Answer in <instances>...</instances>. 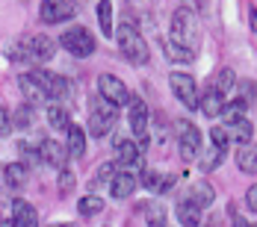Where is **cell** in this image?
Here are the masks:
<instances>
[{
  "label": "cell",
  "mask_w": 257,
  "mask_h": 227,
  "mask_svg": "<svg viewBox=\"0 0 257 227\" xmlns=\"http://www.w3.org/2000/svg\"><path fill=\"white\" fill-rule=\"evenodd\" d=\"M172 42L186 48V51H198V42H201V30H198V15L189 9V6H180L172 15Z\"/></svg>",
  "instance_id": "obj_1"
},
{
  "label": "cell",
  "mask_w": 257,
  "mask_h": 227,
  "mask_svg": "<svg viewBox=\"0 0 257 227\" xmlns=\"http://www.w3.org/2000/svg\"><path fill=\"white\" fill-rule=\"evenodd\" d=\"M115 42H118V48H121L127 62H133V65H148L151 51H148V42L139 36V30H133L130 24L115 27Z\"/></svg>",
  "instance_id": "obj_2"
},
{
  "label": "cell",
  "mask_w": 257,
  "mask_h": 227,
  "mask_svg": "<svg viewBox=\"0 0 257 227\" xmlns=\"http://www.w3.org/2000/svg\"><path fill=\"white\" fill-rule=\"evenodd\" d=\"M115 121H118V106H112V103H106L101 98V101L95 103L92 115H89V133L101 139V136H106L115 127Z\"/></svg>",
  "instance_id": "obj_3"
},
{
  "label": "cell",
  "mask_w": 257,
  "mask_h": 227,
  "mask_svg": "<svg viewBox=\"0 0 257 227\" xmlns=\"http://www.w3.org/2000/svg\"><path fill=\"white\" fill-rule=\"evenodd\" d=\"M59 45L68 53H74V56H92L95 53V36L89 30H83V27H71V30H65L59 36Z\"/></svg>",
  "instance_id": "obj_4"
},
{
  "label": "cell",
  "mask_w": 257,
  "mask_h": 227,
  "mask_svg": "<svg viewBox=\"0 0 257 227\" xmlns=\"http://www.w3.org/2000/svg\"><path fill=\"white\" fill-rule=\"evenodd\" d=\"M169 86H172L175 98H178L186 109H198V86H195V80L189 74L172 71V74H169Z\"/></svg>",
  "instance_id": "obj_5"
},
{
  "label": "cell",
  "mask_w": 257,
  "mask_h": 227,
  "mask_svg": "<svg viewBox=\"0 0 257 227\" xmlns=\"http://www.w3.org/2000/svg\"><path fill=\"white\" fill-rule=\"evenodd\" d=\"M98 92H101V98L106 103H112V106H124L130 101V89L124 86V80L115 74H101L98 77Z\"/></svg>",
  "instance_id": "obj_6"
},
{
  "label": "cell",
  "mask_w": 257,
  "mask_h": 227,
  "mask_svg": "<svg viewBox=\"0 0 257 227\" xmlns=\"http://www.w3.org/2000/svg\"><path fill=\"white\" fill-rule=\"evenodd\" d=\"M178 148H180V156L189 162L195 159L198 151H201V130L192 124V121H178Z\"/></svg>",
  "instance_id": "obj_7"
},
{
  "label": "cell",
  "mask_w": 257,
  "mask_h": 227,
  "mask_svg": "<svg viewBox=\"0 0 257 227\" xmlns=\"http://www.w3.org/2000/svg\"><path fill=\"white\" fill-rule=\"evenodd\" d=\"M77 15L74 0H42V21L45 24H62Z\"/></svg>",
  "instance_id": "obj_8"
},
{
  "label": "cell",
  "mask_w": 257,
  "mask_h": 227,
  "mask_svg": "<svg viewBox=\"0 0 257 227\" xmlns=\"http://www.w3.org/2000/svg\"><path fill=\"white\" fill-rule=\"evenodd\" d=\"M36 83L42 86V92H45V98H53V101H59V98H68L71 95V83L65 80L62 74H51V71H36Z\"/></svg>",
  "instance_id": "obj_9"
},
{
  "label": "cell",
  "mask_w": 257,
  "mask_h": 227,
  "mask_svg": "<svg viewBox=\"0 0 257 227\" xmlns=\"http://www.w3.org/2000/svg\"><path fill=\"white\" fill-rule=\"evenodd\" d=\"M130 112H127V121H130V130L136 133V139H145L148 133V103L142 101V98H133L130 95Z\"/></svg>",
  "instance_id": "obj_10"
},
{
  "label": "cell",
  "mask_w": 257,
  "mask_h": 227,
  "mask_svg": "<svg viewBox=\"0 0 257 227\" xmlns=\"http://www.w3.org/2000/svg\"><path fill=\"white\" fill-rule=\"evenodd\" d=\"M24 45L30 51V59H36V62H51L53 53H56V42L51 36H33V39H27Z\"/></svg>",
  "instance_id": "obj_11"
},
{
  "label": "cell",
  "mask_w": 257,
  "mask_h": 227,
  "mask_svg": "<svg viewBox=\"0 0 257 227\" xmlns=\"http://www.w3.org/2000/svg\"><path fill=\"white\" fill-rule=\"evenodd\" d=\"M39 159H45L53 168H65L68 151H65V145H59V142H53V139H45V142L39 145Z\"/></svg>",
  "instance_id": "obj_12"
},
{
  "label": "cell",
  "mask_w": 257,
  "mask_h": 227,
  "mask_svg": "<svg viewBox=\"0 0 257 227\" xmlns=\"http://www.w3.org/2000/svg\"><path fill=\"white\" fill-rule=\"evenodd\" d=\"M136 186H139V177L136 174H130V171H118V174L109 180V195L118 198V201H124V198H130V195L136 192Z\"/></svg>",
  "instance_id": "obj_13"
},
{
  "label": "cell",
  "mask_w": 257,
  "mask_h": 227,
  "mask_svg": "<svg viewBox=\"0 0 257 227\" xmlns=\"http://www.w3.org/2000/svg\"><path fill=\"white\" fill-rule=\"evenodd\" d=\"M115 165H136V171L142 168V151L136 148V142H130V139L115 142Z\"/></svg>",
  "instance_id": "obj_14"
},
{
  "label": "cell",
  "mask_w": 257,
  "mask_h": 227,
  "mask_svg": "<svg viewBox=\"0 0 257 227\" xmlns=\"http://www.w3.org/2000/svg\"><path fill=\"white\" fill-rule=\"evenodd\" d=\"M65 151H68V156H74V159H80L86 153V130L83 127L71 124L65 130Z\"/></svg>",
  "instance_id": "obj_15"
},
{
  "label": "cell",
  "mask_w": 257,
  "mask_h": 227,
  "mask_svg": "<svg viewBox=\"0 0 257 227\" xmlns=\"http://www.w3.org/2000/svg\"><path fill=\"white\" fill-rule=\"evenodd\" d=\"M213 198H216V189L207 183V180H198V183H192L189 186V195H186V201H192L198 209H204V206H210L213 203Z\"/></svg>",
  "instance_id": "obj_16"
},
{
  "label": "cell",
  "mask_w": 257,
  "mask_h": 227,
  "mask_svg": "<svg viewBox=\"0 0 257 227\" xmlns=\"http://www.w3.org/2000/svg\"><path fill=\"white\" fill-rule=\"evenodd\" d=\"M12 221H15L18 227H36L39 224V212L33 209V203L12 201Z\"/></svg>",
  "instance_id": "obj_17"
},
{
  "label": "cell",
  "mask_w": 257,
  "mask_h": 227,
  "mask_svg": "<svg viewBox=\"0 0 257 227\" xmlns=\"http://www.w3.org/2000/svg\"><path fill=\"white\" fill-rule=\"evenodd\" d=\"M228 136H231L233 142H239V145H251V139H254V124L248 121V118H236V121H228Z\"/></svg>",
  "instance_id": "obj_18"
},
{
  "label": "cell",
  "mask_w": 257,
  "mask_h": 227,
  "mask_svg": "<svg viewBox=\"0 0 257 227\" xmlns=\"http://www.w3.org/2000/svg\"><path fill=\"white\" fill-rule=\"evenodd\" d=\"M198 109L204 112L207 118H216V115H222V109H225V98H222L216 89H207L204 98H198Z\"/></svg>",
  "instance_id": "obj_19"
},
{
  "label": "cell",
  "mask_w": 257,
  "mask_h": 227,
  "mask_svg": "<svg viewBox=\"0 0 257 227\" xmlns=\"http://www.w3.org/2000/svg\"><path fill=\"white\" fill-rule=\"evenodd\" d=\"M175 212H178V221L183 227H198V224H201V209H198L192 201H186V198H180V201H178Z\"/></svg>",
  "instance_id": "obj_20"
},
{
  "label": "cell",
  "mask_w": 257,
  "mask_h": 227,
  "mask_svg": "<svg viewBox=\"0 0 257 227\" xmlns=\"http://www.w3.org/2000/svg\"><path fill=\"white\" fill-rule=\"evenodd\" d=\"M18 86H21V95H24V101L33 106V103H42V101H48L45 98V92H42V86L36 83V77L33 74H21L18 77Z\"/></svg>",
  "instance_id": "obj_21"
},
{
  "label": "cell",
  "mask_w": 257,
  "mask_h": 227,
  "mask_svg": "<svg viewBox=\"0 0 257 227\" xmlns=\"http://www.w3.org/2000/svg\"><path fill=\"white\" fill-rule=\"evenodd\" d=\"M175 180H178V177H172V174L160 177L157 171H145L139 183H142L145 189H151V192H166V189H172V186H175Z\"/></svg>",
  "instance_id": "obj_22"
},
{
  "label": "cell",
  "mask_w": 257,
  "mask_h": 227,
  "mask_svg": "<svg viewBox=\"0 0 257 227\" xmlns=\"http://www.w3.org/2000/svg\"><path fill=\"white\" fill-rule=\"evenodd\" d=\"M3 177H6V186L21 189V186L27 183V165L24 162H9V165L3 168Z\"/></svg>",
  "instance_id": "obj_23"
},
{
  "label": "cell",
  "mask_w": 257,
  "mask_h": 227,
  "mask_svg": "<svg viewBox=\"0 0 257 227\" xmlns=\"http://www.w3.org/2000/svg\"><path fill=\"white\" fill-rule=\"evenodd\" d=\"M160 45H163V51H166V56H169L172 62H192V59H195V53L186 51V48H180V45H175L172 39H163Z\"/></svg>",
  "instance_id": "obj_24"
},
{
  "label": "cell",
  "mask_w": 257,
  "mask_h": 227,
  "mask_svg": "<svg viewBox=\"0 0 257 227\" xmlns=\"http://www.w3.org/2000/svg\"><path fill=\"white\" fill-rule=\"evenodd\" d=\"M142 212H145L148 227H169V224H166V209H163V203L148 201L145 206H142Z\"/></svg>",
  "instance_id": "obj_25"
},
{
  "label": "cell",
  "mask_w": 257,
  "mask_h": 227,
  "mask_svg": "<svg viewBox=\"0 0 257 227\" xmlns=\"http://www.w3.org/2000/svg\"><path fill=\"white\" fill-rule=\"evenodd\" d=\"M236 165H239V171H245V174H254L257 168V153L251 145H242L239 153H236Z\"/></svg>",
  "instance_id": "obj_26"
},
{
  "label": "cell",
  "mask_w": 257,
  "mask_h": 227,
  "mask_svg": "<svg viewBox=\"0 0 257 227\" xmlns=\"http://www.w3.org/2000/svg\"><path fill=\"white\" fill-rule=\"evenodd\" d=\"M98 21H101L103 36L112 39V33H115V27H112V0H101L98 3Z\"/></svg>",
  "instance_id": "obj_27"
},
{
  "label": "cell",
  "mask_w": 257,
  "mask_h": 227,
  "mask_svg": "<svg viewBox=\"0 0 257 227\" xmlns=\"http://www.w3.org/2000/svg\"><path fill=\"white\" fill-rule=\"evenodd\" d=\"M103 209V201L98 198V195H83L77 203V212L83 215V218H92V215H98Z\"/></svg>",
  "instance_id": "obj_28"
},
{
  "label": "cell",
  "mask_w": 257,
  "mask_h": 227,
  "mask_svg": "<svg viewBox=\"0 0 257 227\" xmlns=\"http://www.w3.org/2000/svg\"><path fill=\"white\" fill-rule=\"evenodd\" d=\"M48 121H51L56 130H68V127H71V115H68V109H65V106L53 103L51 109H48Z\"/></svg>",
  "instance_id": "obj_29"
},
{
  "label": "cell",
  "mask_w": 257,
  "mask_h": 227,
  "mask_svg": "<svg viewBox=\"0 0 257 227\" xmlns=\"http://www.w3.org/2000/svg\"><path fill=\"white\" fill-rule=\"evenodd\" d=\"M233 83H236V74H233L231 68H222V71L216 74V80H213V89H216V92L225 98V95L233 89Z\"/></svg>",
  "instance_id": "obj_30"
},
{
  "label": "cell",
  "mask_w": 257,
  "mask_h": 227,
  "mask_svg": "<svg viewBox=\"0 0 257 227\" xmlns=\"http://www.w3.org/2000/svg\"><path fill=\"white\" fill-rule=\"evenodd\" d=\"M118 174V165L115 162H103L101 168L95 171V180H92V186H109V180Z\"/></svg>",
  "instance_id": "obj_31"
},
{
  "label": "cell",
  "mask_w": 257,
  "mask_h": 227,
  "mask_svg": "<svg viewBox=\"0 0 257 227\" xmlns=\"http://www.w3.org/2000/svg\"><path fill=\"white\" fill-rule=\"evenodd\" d=\"M245 106H248V103L242 101V98H236V101L225 103V109H222L225 121H236V118H245Z\"/></svg>",
  "instance_id": "obj_32"
},
{
  "label": "cell",
  "mask_w": 257,
  "mask_h": 227,
  "mask_svg": "<svg viewBox=\"0 0 257 227\" xmlns=\"http://www.w3.org/2000/svg\"><path fill=\"white\" fill-rule=\"evenodd\" d=\"M210 142H213V148H219V151H228V148H231V136H228L225 127H213V130H210Z\"/></svg>",
  "instance_id": "obj_33"
},
{
  "label": "cell",
  "mask_w": 257,
  "mask_h": 227,
  "mask_svg": "<svg viewBox=\"0 0 257 227\" xmlns=\"http://www.w3.org/2000/svg\"><path fill=\"white\" fill-rule=\"evenodd\" d=\"M74 186H77L74 171H71V168H62V171H59V195H71Z\"/></svg>",
  "instance_id": "obj_34"
},
{
  "label": "cell",
  "mask_w": 257,
  "mask_h": 227,
  "mask_svg": "<svg viewBox=\"0 0 257 227\" xmlns=\"http://www.w3.org/2000/svg\"><path fill=\"white\" fill-rule=\"evenodd\" d=\"M222 153H225V151H219V148H210V151H207V156L201 159V171H213V168L222 162Z\"/></svg>",
  "instance_id": "obj_35"
},
{
  "label": "cell",
  "mask_w": 257,
  "mask_h": 227,
  "mask_svg": "<svg viewBox=\"0 0 257 227\" xmlns=\"http://www.w3.org/2000/svg\"><path fill=\"white\" fill-rule=\"evenodd\" d=\"M30 121H33V115H30V103L18 106V112H15V124H18V127H27Z\"/></svg>",
  "instance_id": "obj_36"
},
{
  "label": "cell",
  "mask_w": 257,
  "mask_h": 227,
  "mask_svg": "<svg viewBox=\"0 0 257 227\" xmlns=\"http://www.w3.org/2000/svg\"><path fill=\"white\" fill-rule=\"evenodd\" d=\"M9 130H12V121H9V112L0 106V136H9Z\"/></svg>",
  "instance_id": "obj_37"
},
{
  "label": "cell",
  "mask_w": 257,
  "mask_h": 227,
  "mask_svg": "<svg viewBox=\"0 0 257 227\" xmlns=\"http://www.w3.org/2000/svg\"><path fill=\"white\" fill-rule=\"evenodd\" d=\"M245 203H248V209H257V186H248V192H245Z\"/></svg>",
  "instance_id": "obj_38"
},
{
  "label": "cell",
  "mask_w": 257,
  "mask_h": 227,
  "mask_svg": "<svg viewBox=\"0 0 257 227\" xmlns=\"http://www.w3.org/2000/svg\"><path fill=\"white\" fill-rule=\"evenodd\" d=\"M233 227H251L245 218H233Z\"/></svg>",
  "instance_id": "obj_39"
},
{
  "label": "cell",
  "mask_w": 257,
  "mask_h": 227,
  "mask_svg": "<svg viewBox=\"0 0 257 227\" xmlns=\"http://www.w3.org/2000/svg\"><path fill=\"white\" fill-rule=\"evenodd\" d=\"M207 6V0H195V9H204Z\"/></svg>",
  "instance_id": "obj_40"
},
{
  "label": "cell",
  "mask_w": 257,
  "mask_h": 227,
  "mask_svg": "<svg viewBox=\"0 0 257 227\" xmlns=\"http://www.w3.org/2000/svg\"><path fill=\"white\" fill-rule=\"evenodd\" d=\"M3 227H18V224H15V221H6V224H3Z\"/></svg>",
  "instance_id": "obj_41"
},
{
  "label": "cell",
  "mask_w": 257,
  "mask_h": 227,
  "mask_svg": "<svg viewBox=\"0 0 257 227\" xmlns=\"http://www.w3.org/2000/svg\"><path fill=\"white\" fill-rule=\"evenodd\" d=\"M51 227H74V224H51Z\"/></svg>",
  "instance_id": "obj_42"
}]
</instances>
